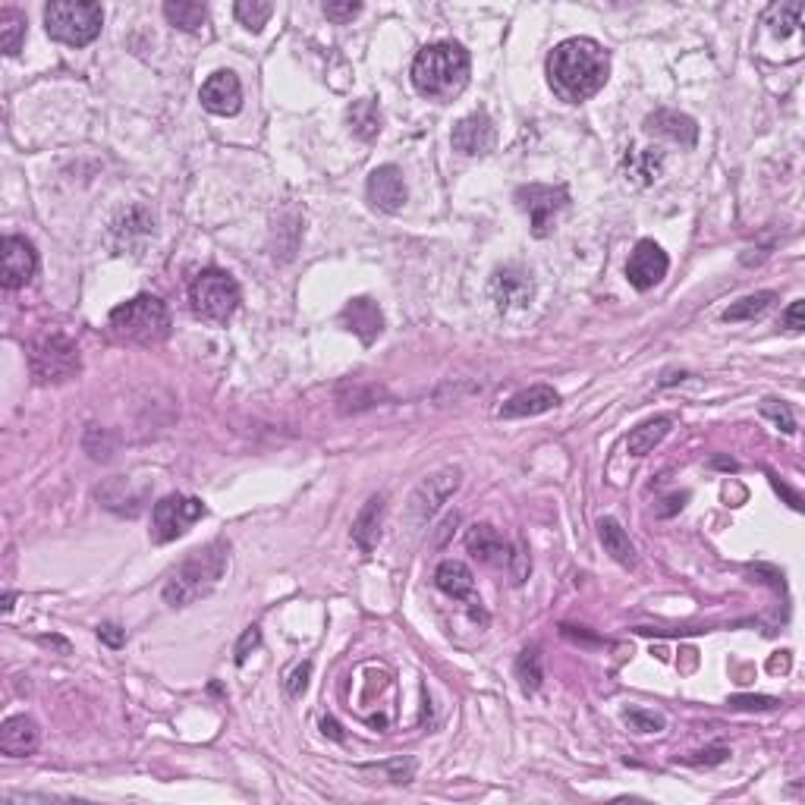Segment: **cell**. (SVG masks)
Instances as JSON below:
<instances>
[{
	"mask_svg": "<svg viewBox=\"0 0 805 805\" xmlns=\"http://www.w3.org/2000/svg\"><path fill=\"white\" fill-rule=\"evenodd\" d=\"M611 73V54L595 38H567L548 57V82L557 98L579 104L598 95Z\"/></svg>",
	"mask_w": 805,
	"mask_h": 805,
	"instance_id": "cell-1",
	"label": "cell"
},
{
	"mask_svg": "<svg viewBox=\"0 0 805 805\" xmlns=\"http://www.w3.org/2000/svg\"><path fill=\"white\" fill-rule=\"evenodd\" d=\"M227 560H230V545L224 538L211 541V545L189 551L183 563H177L164 582V601L170 607H189L195 601L208 598L217 585H221L227 573Z\"/></svg>",
	"mask_w": 805,
	"mask_h": 805,
	"instance_id": "cell-2",
	"label": "cell"
},
{
	"mask_svg": "<svg viewBox=\"0 0 805 805\" xmlns=\"http://www.w3.org/2000/svg\"><path fill=\"white\" fill-rule=\"evenodd\" d=\"M469 51L456 41H438V45H428L412 60V85L419 89V95L434 98V101H453L466 89L469 82Z\"/></svg>",
	"mask_w": 805,
	"mask_h": 805,
	"instance_id": "cell-3",
	"label": "cell"
},
{
	"mask_svg": "<svg viewBox=\"0 0 805 805\" xmlns=\"http://www.w3.org/2000/svg\"><path fill=\"white\" fill-rule=\"evenodd\" d=\"M107 328L123 343H139V346H155L170 337V312L158 296H136L123 302L107 318Z\"/></svg>",
	"mask_w": 805,
	"mask_h": 805,
	"instance_id": "cell-4",
	"label": "cell"
},
{
	"mask_svg": "<svg viewBox=\"0 0 805 805\" xmlns=\"http://www.w3.org/2000/svg\"><path fill=\"white\" fill-rule=\"evenodd\" d=\"M104 10L89 0H54L45 7V29L54 41L70 48H85L101 35Z\"/></svg>",
	"mask_w": 805,
	"mask_h": 805,
	"instance_id": "cell-5",
	"label": "cell"
},
{
	"mask_svg": "<svg viewBox=\"0 0 805 805\" xmlns=\"http://www.w3.org/2000/svg\"><path fill=\"white\" fill-rule=\"evenodd\" d=\"M29 372L35 384H63L82 372L79 346L63 334H45L29 346Z\"/></svg>",
	"mask_w": 805,
	"mask_h": 805,
	"instance_id": "cell-6",
	"label": "cell"
},
{
	"mask_svg": "<svg viewBox=\"0 0 805 805\" xmlns=\"http://www.w3.org/2000/svg\"><path fill=\"white\" fill-rule=\"evenodd\" d=\"M239 299H243L239 284L233 280V274L221 268L202 271L189 287V302L195 315H202L205 321H217V324L233 318V312L239 309Z\"/></svg>",
	"mask_w": 805,
	"mask_h": 805,
	"instance_id": "cell-7",
	"label": "cell"
},
{
	"mask_svg": "<svg viewBox=\"0 0 805 805\" xmlns=\"http://www.w3.org/2000/svg\"><path fill=\"white\" fill-rule=\"evenodd\" d=\"M205 504L199 497H183V494H167L155 504V513H151V538L158 545H167V541H177L180 535L189 532V526H195L205 516Z\"/></svg>",
	"mask_w": 805,
	"mask_h": 805,
	"instance_id": "cell-8",
	"label": "cell"
},
{
	"mask_svg": "<svg viewBox=\"0 0 805 805\" xmlns=\"http://www.w3.org/2000/svg\"><path fill=\"white\" fill-rule=\"evenodd\" d=\"M516 205L529 214L532 233L538 239H545L554 230L557 214L570 205V192L567 186H545V183H529L516 189Z\"/></svg>",
	"mask_w": 805,
	"mask_h": 805,
	"instance_id": "cell-9",
	"label": "cell"
},
{
	"mask_svg": "<svg viewBox=\"0 0 805 805\" xmlns=\"http://www.w3.org/2000/svg\"><path fill=\"white\" fill-rule=\"evenodd\" d=\"M460 478L463 472L456 469V466H447V469H438V472H431L425 482L412 491L409 497V513L412 519H419V522H428L434 513H438L447 500L456 494V488H460Z\"/></svg>",
	"mask_w": 805,
	"mask_h": 805,
	"instance_id": "cell-10",
	"label": "cell"
},
{
	"mask_svg": "<svg viewBox=\"0 0 805 805\" xmlns=\"http://www.w3.org/2000/svg\"><path fill=\"white\" fill-rule=\"evenodd\" d=\"M667 271H670V258L655 243V239H642V243L633 249V255H629V261H626V280L639 293L655 290L661 280L667 277Z\"/></svg>",
	"mask_w": 805,
	"mask_h": 805,
	"instance_id": "cell-11",
	"label": "cell"
},
{
	"mask_svg": "<svg viewBox=\"0 0 805 805\" xmlns=\"http://www.w3.org/2000/svg\"><path fill=\"white\" fill-rule=\"evenodd\" d=\"M488 293L494 299L497 312H513V309H526L529 306L532 296H535V284H532L529 271L510 265V268L494 271Z\"/></svg>",
	"mask_w": 805,
	"mask_h": 805,
	"instance_id": "cell-12",
	"label": "cell"
},
{
	"mask_svg": "<svg viewBox=\"0 0 805 805\" xmlns=\"http://www.w3.org/2000/svg\"><path fill=\"white\" fill-rule=\"evenodd\" d=\"M35 271H38V252L29 239L26 236H4V271H0L4 287L7 290L26 287L35 277Z\"/></svg>",
	"mask_w": 805,
	"mask_h": 805,
	"instance_id": "cell-13",
	"label": "cell"
},
{
	"mask_svg": "<svg viewBox=\"0 0 805 805\" xmlns=\"http://www.w3.org/2000/svg\"><path fill=\"white\" fill-rule=\"evenodd\" d=\"M365 192H368V202H372L378 211H384V214H397V211L406 205V183H403V170H400V167H394V164L375 167L372 173H368Z\"/></svg>",
	"mask_w": 805,
	"mask_h": 805,
	"instance_id": "cell-14",
	"label": "cell"
},
{
	"mask_svg": "<svg viewBox=\"0 0 805 805\" xmlns=\"http://www.w3.org/2000/svg\"><path fill=\"white\" fill-rule=\"evenodd\" d=\"M202 107L217 117H233L243 107V85H239L236 73L217 70L214 76H208L202 85Z\"/></svg>",
	"mask_w": 805,
	"mask_h": 805,
	"instance_id": "cell-15",
	"label": "cell"
},
{
	"mask_svg": "<svg viewBox=\"0 0 805 805\" xmlns=\"http://www.w3.org/2000/svg\"><path fill=\"white\" fill-rule=\"evenodd\" d=\"M453 148L460 151V155H488L494 148V123L485 111H475L469 117H463L460 123L453 126V136H450Z\"/></svg>",
	"mask_w": 805,
	"mask_h": 805,
	"instance_id": "cell-16",
	"label": "cell"
},
{
	"mask_svg": "<svg viewBox=\"0 0 805 805\" xmlns=\"http://www.w3.org/2000/svg\"><path fill=\"white\" fill-rule=\"evenodd\" d=\"M434 582H438V589L444 595H450L456 601H466L475 617L488 620L485 611H482V601L475 598V576H472V570L466 567L463 560H444L441 567L434 570Z\"/></svg>",
	"mask_w": 805,
	"mask_h": 805,
	"instance_id": "cell-17",
	"label": "cell"
},
{
	"mask_svg": "<svg viewBox=\"0 0 805 805\" xmlns=\"http://www.w3.org/2000/svg\"><path fill=\"white\" fill-rule=\"evenodd\" d=\"M340 321H343V328L353 331L365 346H372L384 331V315L378 309V302L368 299V296L346 302L343 312H340Z\"/></svg>",
	"mask_w": 805,
	"mask_h": 805,
	"instance_id": "cell-18",
	"label": "cell"
},
{
	"mask_svg": "<svg viewBox=\"0 0 805 805\" xmlns=\"http://www.w3.org/2000/svg\"><path fill=\"white\" fill-rule=\"evenodd\" d=\"M466 548L478 563H485V567H510V560H513L510 545L500 538L494 526H485V522L466 532Z\"/></svg>",
	"mask_w": 805,
	"mask_h": 805,
	"instance_id": "cell-19",
	"label": "cell"
},
{
	"mask_svg": "<svg viewBox=\"0 0 805 805\" xmlns=\"http://www.w3.org/2000/svg\"><path fill=\"white\" fill-rule=\"evenodd\" d=\"M645 133L692 148L695 142H699V123H695L689 114L667 111V107H664V111H655V114L645 117Z\"/></svg>",
	"mask_w": 805,
	"mask_h": 805,
	"instance_id": "cell-20",
	"label": "cell"
},
{
	"mask_svg": "<svg viewBox=\"0 0 805 805\" xmlns=\"http://www.w3.org/2000/svg\"><path fill=\"white\" fill-rule=\"evenodd\" d=\"M38 746H41V730L32 717L16 714V717H7L4 727H0V749H4V755L26 758Z\"/></svg>",
	"mask_w": 805,
	"mask_h": 805,
	"instance_id": "cell-21",
	"label": "cell"
},
{
	"mask_svg": "<svg viewBox=\"0 0 805 805\" xmlns=\"http://www.w3.org/2000/svg\"><path fill=\"white\" fill-rule=\"evenodd\" d=\"M560 397L557 390L548 384H535L529 390H519L516 397H510L504 406H500V419H526V416H541V412L557 409Z\"/></svg>",
	"mask_w": 805,
	"mask_h": 805,
	"instance_id": "cell-22",
	"label": "cell"
},
{
	"mask_svg": "<svg viewBox=\"0 0 805 805\" xmlns=\"http://www.w3.org/2000/svg\"><path fill=\"white\" fill-rule=\"evenodd\" d=\"M155 233V221H151V214L142 208V205H133V208H126L117 221H114V246L120 252L126 249H142L145 246V239Z\"/></svg>",
	"mask_w": 805,
	"mask_h": 805,
	"instance_id": "cell-23",
	"label": "cell"
},
{
	"mask_svg": "<svg viewBox=\"0 0 805 805\" xmlns=\"http://www.w3.org/2000/svg\"><path fill=\"white\" fill-rule=\"evenodd\" d=\"M381 526H384V497L375 494V497H368V504L359 510V516L353 522V541L362 554H372L378 548Z\"/></svg>",
	"mask_w": 805,
	"mask_h": 805,
	"instance_id": "cell-24",
	"label": "cell"
},
{
	"mask_svg": "<svg viewBox=\"0 0 805 805\" xmlns=\"http://www.w3.org/2000/svg\"><path fill=\"white\" fill-rule=\"evenodd\" d=\"M664 167V151L661 148H636L623 158V173L626 180H633L636 186H651L661 177Z\"/></svg>",
	"mask_w": 805,
	"mask_h": 805,
	"instance_id": "cell-25",
	"label": "cell"
},
{
	"mask_svg": "<svg viewBox=\"0 0 805 805\" xmlns=\"http://www.w3.org/2000/svg\"><path fill=\"white\" fill-rule=\"evenodd\" d=\"M598 538H601L604 551L611 554L620 563V567H636V548H633V541H629L626 529L620 526L614 516H604L598 522Z\"/></svg>",
	"mask_w": 805,
	"mask_h": 805,
	"instance_id": "cell-26",
	"label": "cell"
},
{
	"mask_svg": "<svg viewBox=\"0 0 805 805\" xmlns=\"http://www.w3.org/2000/svg\"><path fill=\"white\" fill-rule=\"evenodd\" d=\"M673 422L667 416H658V419H648L642 422L639 428L629 431V438H626V453L629 456H648L651 450H655L667 434H670Z\"/></svg>",
	"mask_w": 805,
	"mask_h": 805,
	"instance_id": "cell-27",
	"label": "cell"
},
{
	"mask_svg": "<svg viewBox=\"0 0 805 805\" xmlns=\"http://www.w3.org/2000/svg\"><path fill=\"white\" fill-rule=\"evenodd\" d=\"M802 13L805 7L799 4V0H793V4H774L768 7L765 13V26L771 29V35H777L780 41L783 38H796L799 41V32H802Z\"/></svg>",
	"mask_w": 805,
	"mask_h": 805,
	"instance_id": "cell-28",
	"label": "cell"
},
{
	"mask_svg": "<svg viewBox=\"0 0 805 805\" xmlns=\"http://www.w3.org/2000/svg\"><path fill=\"white\" fill-rule=\"evenodd\" d=\"M346 123H350V129H353L359 139L372 142L381 133V111H378V104L368 101V98L353 101V107L346 111Z\"/></svg>",
	"mask_w": 805,
	"mask_h": 805,
	"instance_id": "cell-29",
	"label": "cell"
},
{
	"mask_svg": "<svg viewBox=\"0 0 805 805\" xmlns=\"http://www.w3.org/2000/svg\"><path fill=\"white\" fill-rule=\"evenodd\" d=\"M164 16L170 26H177L183 32H199L208 23V10L202 4H192V0H167Z\"/></svg>",
	"mask_w": 805,
	"mask_h": 805,
	"instance_id": "cell-30",
	"label": "cell"
},
{
	"mask_svg": "<svg viewBox=\"0 0 805 805\" xmlns=\"http://www.w3.org/2000/svg\"><path fill=\"white\" fill-rule=\"evenodd\" d=\"M513 673L522 686V692H538L541 689V680H545V670H541V651L538 648H526L519 651V658L513 664Z\"/></svg>",
	"mask_w": 805,
	"mask_h": 805,
	"instance_id": "cell-31",
	"label": "cell"
},
{
	"mask_svg": "<svg viewBox=\"0 0 805 805\" xmlns=\"http://www.w3.org/2000/svg\"><path fill=\"white\" fill-rule=\"evenodd\" d=\"M774 299H777V293H771V290L743 296V299L733 302V306L724 312V321H752V318H761V315H765L774 306Z\"/></svg>",
	"mask_w": 805,
	"mask_h": 805,
	"instance_id": "cell-32",
	"label": "cell"
},
{
	"mask_svg": "<svg viewBox=\"0 0 805 805\" xmlns=\"http://www.w3.org/2000/svg\"><path fill=\"white\" fill-rule=\"evenodd\" d=\"M26 41V16L16 10H0V45H4V54L16 57L23 51Z\"/></svg>",
	"mask_w": 805,
	"mask_h": 805,
	"instance_id": "cell-33",
	"label": "cell"
},
{
	"mask_svg": "<svg viewBox=\"0 0 805 805\" xmlns=\"http://www.w3.org/2000/svg\"><path fill=\"white\" fill-rule=\"evenodd\" d=\"M233 13H236V19H239V23H243L249 32H261V29H265L268 19H271L274 7L268 4V0H239V4L233 7Z\"/></svg>",
	"mask_w": 805,
	"mask_h": 805,
	"instance_id": "cell-34",
	"label": "cell"
},
{
	"mask_svg": "<svg viewBox=\"0 0 805 805\" xmlns=\"http://www.w3.org/2000/svg\"><path fill=\"white\" fill-rule=\"evenodd\" d=\"M761 416L771 419L783 434H793L796 431V419H793V412L787 403H780V400H765L761 403Z\"/></svg>",
	"mask_w": 805,
	"mask_h": 805,
	"instance_id": "cell-35",
	"label": "cell"
},
{
	"mask_svg": "<svg viewBox=\"0 0 805 805\" xmlns=\"http://www.w3.org/2000/svg\"><path fill=\"white\" fill-rule=\"evenodd\" d=\"M623 721L639 730V733H661L664 730V717L661 714H651V711H642V708H629L623 714Z\"/></svg>",
	"mask_w": 805,
	"mask_h": 805,
	"instance_id": "cell-36",
	"label": "cell"
},
{
	"mask_svg": "<svg viewBox=\"0 0 805 805\" xmlns=\"http://www.w3.org/2000/svg\"><path fill=\"white\" fill-rule=\"evenodd\" d=\"M85 450H89L92 460H111V434L101 431V428H89L85 434Z\"/></svg>",
	"mask_w": 805,
	"mask_h": 805,
	"instance_id": "cell-37",
	"label": "cell"
},
{
	"mask_svg": "<svg viewBox=\"0 0 805 805\" xmlns=\"http://www.w3.org/2000/svg\"><path fill=\"white\" fill-rule=\"evenodd\" d=\"M780 705V699H771V695H733L730 708L736 711H774Z\"/></svg>",
	"mask_w": 805,
	"mask_h": 805,
	"instance_id": "cell-38",
	"label": "cell"
},
{
	"mask_svg": "<svg viewBox=\"0 0 805 805\" xmlns=\"http://www.w3.org/2000/svg\"><path fill=\"white\" fill-rule=\"evenodd\" d=\"M309 677H312V661H302L290 673V680H287V695H290V699H299V695L309 689Z\"/></svg>",
	"mask_w": 805,
	"mask_h": 805,
	"instance_id": "cell-39",
	"label": "cell"
},
{
	"mask_svg": "<svg viewBox=\"0 0 805 805\" xmlns=\"http://www.w3.org/2000/svg\"><path fill=\"white\" fill-rule=\"evenodd\" d=\"M362 4H353V0H346V4H324V16L334 19V23H350L353 16H359Z\"/></svg>",
	"mask_w": 805,
	"mask_h": 805,
	"instance_id": "cell-40",
	"label": "cell"
},
{
	"mask_svg": "<svg viewBox=\"0 0 805 805\" xmlns=\"http://www.w3.org/2000/svg\"><path fill=\"white\" fill-rule=\"evenodd\" d=\"M258 642H261V629L258 626H249L246 633H243V639L236 642V664H246L249 651L258 648Z\"/></svg>",
	"mask_w": 805,
	"mask_h": 805,
	"instance_id": "cell-41",
	"label": "cell"
},
{
	"mask_svg": "<svg viewBox=\"0 0 805 805\" xmlns=\"http://www.w3.org/2000/svg\"><path fill=\"white\" fill-rule=\"evenodd\" d=\"M730 749L724 746H714V749H702V752H695L692 758H686V765H721V761H727Z\"/></svg>",
	"mask_w": 805,
	"mask_h": 805,
	"instance_id": "cell-42",
	"label": "cell"
},
{
	"mask_svg": "<svg viewBox=\"0 0 805 805\" xmlns=\"http://www.w3.org/2000/svg\"><path fill=\"white\" fill-rule=\"evenodd\" d=\"M98 639L111 648H120L126 642V629H120L117 623H104V626H98Z\"/></svg>",
	"mask_w": 805,
	"mask_h": 805,
	"instance_id": "cell-43",
	"label": "cell"
},
{
	"mask_svg": "<svg viewBox=\"0 0 805 805\" xmlns=\"http://www.w3.org/2000/svg\"><path fill=\"white\" fill-rule=\"evenodd\" d=\"M802 312H805V306H802V299H796L793 306L783 312V324H787V328L793 331V334H802L805 331V318H802Z\"/></svg>",
	"mask_w": 805,
	"mask_h": 805,
	"instance_id": "cell-44",
	"label": "cell"
},
{
	"mask_svg": "<svg viewBox=\"0 0 805 805\" xmlns=\"http://www.w3.org/2000/svg\"><path fill=\"white\" fill-rule=\"evenodd\" d=\"M686 500H689V494H686V491H683V494H673V497H667V500H664L667 507H658V516H673L677 510H683Z\"/></svg>",
	"mask_w": 805,
	"mask_h": 805,
	"instance_id": "cell-45",
	"label": "cell"
},
{
	"mask_svg": "<svg viewBox=\"0 0 805 805\" xmlns=\"http://www.w3.org/2000/svg\"><path fill=\"white\" fill-rule=\"evenodd\" d=\"M38 645H45V648H57L60 655H70V642L67 639H60V636H41Z\"/></svg>",
	"mask_w": 805,
	"mask_h": 805,
	"instance_id": "cell-46",
	"label": "cell"
},
{
	"mask_svg": "<svg viewBox=\"0 0 805 805\" xmlns=\"http://www.w3.org/2000/svg\"><path fill=\"white\" fill-rule=\"evenodd\" d=\"M321 730H324V736H331V739H337V743H340V739H343V730H340V724L334 721V717H324V721H321Z\"/></svg>",
	"mask_w": 805,
	"mask_h": 805,
	"instance_id": "cell-47",
	"label": "cell"
},
{
	"mask_svg": "<svg viewBox=\"0 0 805 805\" xmlns=\"http://www.w3.org/2000/svg\"><path fill=\"white\" fill-rule=\"evenodd\" d=\"M768 670H771V673L790 670V655H787V651H780V658H771V661H768Z\"/></svg>",
	"mask_w": 805,
	"mask_h": 805,
	"instance_id": "cell-48",
	"label": "cell"
},
{
	"mask_svg": "<svg viewBox=\"0 0 805 805\" xmlns=\"http://www.w3.org/2000/svg\"><path fill=\"white\" fill-rule=\"evenodd\" d=\"M13 607V592H7V598H4V611H10Z\"/></svg>",
	"mask_w": 805,
	"mask_h": 805,
	"instance_id": "cell-49",
	"label": "cell"
}]
</instances>
